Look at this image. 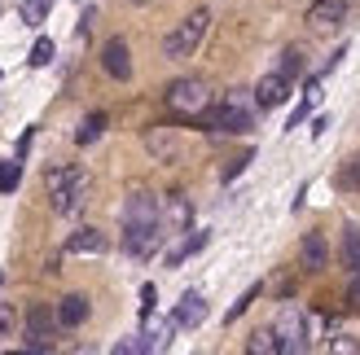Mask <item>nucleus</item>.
I'll return each mask as SVG.
<instances>
[{
	"label": "nucleus",
	"mask_w": 360,
	"mask_h": 355,
	"mask_svg": "<svg viewBox=\"0 0 360 355\" xmlns=\"http://www.w3.org/2000/svg\"><path fill=\"white\" fill-rule=\"evenodd\" d=\"M44 189H49V206L58 210V215H75V210L88 202V171L70 167V163H58V167H49Z\"/></svg>",
	"instance_id": "1"
},
{
	"label": "nucleus",
	"mask_w": 360,
	"mask_h": 355,
	"mask_svg": "<svg viewBox=\"0 0 360 355\" xmlns=\"http://www.w3.org/2000/svg\"><path fill=\"white\" fill-rule=\"evenodd\" d=\"M207 31H211V13L207 9H193L189 18H180V22L163 35V58H172V62L193 58L198 44L207 40Z\"/></svg>",
	"instance_id": "2"
},
{
	"label": "nucleus",
	"mask_w": 360,
	"mask_h": 355,
	"mask_svg": "<svg viewBox=\"0 0 360 355\" xmlns=\"http://www.w3.org/2000/svg\"><path fill=\"white\" fill-rule=\"evenodd\" d=\"M163 105L176 119H202L207 105H211V88L202 79H172L167 93H163Z\"/></svg>",
	"instance_id": "3"
},
{
	"label": "nucleus",
	"mask_w": 360,
	"mask_h": 355,
	"mask_svg": "<svg viewBox=\"0 0 360 355\" xmlns=\"http://www.w3.org/2000/svg\"><path fill=\"white\" fill-rule=\"evenodd\" d=\"M273 329H277V347H281V355H299V351H308V316H303V307L285 303Z\"/></svg>",
	"instance_id": "4"
},
{
	"label": "nucleus",
	"mask_w": 360,
	"mask_h": 355,
	"mask_svg": "<svg viewBox=\"0 0 360 355\" xmlns=\"http://www.w3.org/2000/svg\"><path fill=\"white\" fill-rule=\"evenodd\" d=\"M58 312L49 303H31L27 307V351H53V333H58Z\"/></svg>",
	"instance_id": "5"
},
{
	"label": "nucleus",
	"mask_w": 360,
	"mask_h": 355,
	"mask_svg": "<svg viewBox=\"0 0 360 355\" xmlns=\"http://www.w3.org/2000/svg\"><path fill=\"white\" fill-rule=\"evenodd\" d=\"M202 123L211 132H250V110L242 97H224L220 105H207Z\"/></svg>",
	"instance_id": "6"
},
{
	"label": "nucleus",
	"mask_w": 360,
	"mask_h": 355,
	"mask_svg": "<svg viewBox=\"0 0 360 355\" xmlns=\"http://www.w3.org/2000/svg\"><path fill=\"white\" fill-rule=\"evenodd\" d=\"M163 224L150 220V224H123V250H128L132 259H150L158 250V241H163Z\"/></svg>",
	"instance_id": "7"
},
{
	"label": "nucleus",
	"mask_w": 360,
	"mask_h": 355,
	"mask_svg": "<svg viewBox=\"0 0 360 355\" xmlns=\"http://www.w3.org/2000/svg\"><path fill=\"white\" fill-rule=\"evenodd\" d=\"M158 220H163V233H189V220H193V206L185 193H167L158 202Z\"/></svg>",
	"instance_id": "8"
},
{
	"label": "nucleus",
	"mask_w": 360,
	"mask_h": 355,
	"mask_svg": "<svg viewBox=\"0 0 360 355\" xmlns=\"http://www.w3.org/2000/svg\"><path fill=\"white\" fill-rule=\"evenodd\" d=\"M101 70L110 79H132V48H128V40H105V48H101Z\"/></svg>",
	"instance_id": "9"
},
{
	"label": "nucleus",
	"mask_w": 360,
	"mask_h": 355,
	"mask_svg": "<svg viewBox=\"0 0 360 355\" xmlns=\"http://www.w3.org/2000/svg\"><path fill=\"white\" fill-rule=\"evenodd\" d=\"M290 75H281V70H273V75H264L259 88H255V101L264 105V110H273V105H281L285 97H290Z\"/></svg>",
	"instance_id": "10"
},
{
	"label": "nucleus",
	"mask_w": 360,
	"mask_h": 355,
	"mask_svg": "<svg viewBox=\"0 0 360 355\" xmlns=\"http://www.w3.org/2000/svg\"><path fill=\"white\" fill-rule=\"evenodd\" d=\"M299 263H303V272H326V263H330V246L321 233H308L299 246Z\"/></svg>",
	"instance_id": "11"
},
{
	"label": "nucleus",
	"mask_w": 360,
	"mask_h": 355,
	"mask_svg": "<svg viewBox=\"0 0 360 355\" xmlns=\"http://www.w3.org/2000/svg\"><path fill=\"white\" fill-rule=\"evenodd\" d=\"M347 18V0H312V9H308V22L316 27V31H330V27H338Z\"/></svg>",
	"instance_id": "12"
},
{
	"label": "nucleus",
	"mask_w": 360,
	"mask_h": 355,
	"mask_svg": "<svg viewBox=\"0 0 360 355\" xmlns=\"http://www.w3.org/2000/svg\"><path fill=\"white\" fill-rule=\"evenodd\" d=\"M146 149L158 158V163H176V158H180V140H176L172 128H150L146 132Z\"/></svg>",
	"instance_id": "13"
},
{
	"label": "nucleus",
	"mask_w": 360,
	"mask_h": 355,
	"mask_svg": "<svg viewBox=\"0 0 360 355\" xmlns=\"http://www.w3.org/2000/svg\"><path fill=\"white\" fill-rule=\"evenodd\" d=\"M202 321H207V298L198 294V290H189V294L176 303V325H180V329H198Z\"/></svg>",
	"instance_id": "14"
},
{
	"label": "nucleus",
	"mask_w": 360,
	"mask_h": 355,
	"mask_svg": "<svg viewBox=\"0 0 360 355\" xmlns=\"http://www.w3.org/2000/svg\"><path fill=\"white\" fill-rule=\"evenodd\" d=\"M88 312H93V307H88L84 294H66L62 303H58V321H62L66 329H79V325L88 321Z\"/></svg>",
	"instance_id": "15"
},
{
	"label": "nucleus",
	"mask_w": 360,
	"mask_h": 355,
	"mask_svg": "<svg viewBox=\"0 0 360 355\" xmlns=\"http://www.w3.org/2000/svg\"><path fill=\"white\" fill-rule=\"evenodd\" d=\"M66 255H105V237L97 228H79V233H70Z\"/></svg>",
	"instance_id": "16"
},
{
	"label": "nucleus",
	"mask_w": 360,
	"mask_h": 355,
	"mask_svg": "<svg viewBox=\"0 0 360 355\" xmlns=\"http://www.w3.org/2000/svg\"><path fill=\"white\" fill-rule=\"evenodd\" d=\"M334 189L338 193H360V154H352L347 163L334 171Z\"/></svg>",
	"instance_id": "17"
},
{
	"label": "nucleus",
	"mask_w": 360,
	"mask_h": 355,
	"mask_svg": "<svg viewBox=\"0 0 360 355\" xmlns=\"http://www.w3.org/2000/svg\"><path fill=\"white\" fill-rule=\"evenodd\" d=\"M246 351L250 355H277L281 347H277V329H255L250 333V342H246Z\"/></svg>",
	"instance_id": "18"
},
{
	"label": "nucleus",
	"mask_w": 360,
	"mask_h": 355,
	"mask_svg": "<svg viewBox=\"0 0 360 355\" xmlns=\"http://www.w3.org/2000/svg\"><path fill=\"white\" fill-rule=\"evenodd\" d=\"M49 9H53V0H22V5H18V18H22L27 27H40L49 18Z\"/></svg>",
	"instance_id": "19"
},
{
	"label": "nucleus",
	"mask_w": 360,
	"mask_h": 355,
	"mask_svg": "<svg viewBox=\"0 0 360 355\" xmlns=\"http://www.w3.org/2000/svg\"><path fill=\"white\" fill-rule=\"evenodd\" d=\"M343 259H347V268H360V228L356 224L343 228Z\"/></svg>",
	"instance_id": "20"
},
{
	"label": "nucleus",
	"mask_w": 360,
	"mask_h": 355,
	"mask_svg": "<svg viewBox=\"0 0 360 355\" xmlns=\"http://www.w3.org/2000/svg\"><path fill=\"white\" fill-rule=\"evenodd\" d=\"M105 132V114H88L84 123H79V132H75V140L79 145H93V140Z\"/></svg>",
	"instance_id": "21"
},
{
	"label": "nucleus",
	"mask_w": 360,
	"mask_h": 355,
	"mask_svg": "<svg viewBox=\"0 0 360 355\" xmlns=\"http://www.w3.org/2000/svg\"><path fill=\"white\" fill-rule=\"evenodd\" d=\"M202 246H207V233H193V237H185V241H180L176 246V250L167 255V263H172V268H176V263H185L193 250H202Z\"/></svg>",
	"instance_id": "22"
},
{
	"label": "nucleus",
	"mask_w": 360,
	"mask_h": 355,
	"mask_svg": "<svg viewBox=\"0 0 360 355\" xmlns=\"http://www.w3.org/2000/svg\"><path fill=\"white\" fill-rule=\"evenodd\" d=\"M18 325H22V316H18V307H13V303H0V342H5V338H13V333H18Z\"/></svg>",
	"instance_id": "23"
},
{
	"label": "nucleus",
	"mask_w": 360,
	"mask_h": 355,
	"mask_svg": "<svg viewBox=\"0 0 360 355\" xmlns=\"http://www.w3.org/2000/svg\"><path fill=\"white\" fill-rule=\"evenodd\" d=\"M22 185V163H0V193H13Z\"/></svg>",
	"instance_id": "24"
},
{
	"label": "nucleus",
	"mask_w": 360,
	"mask_h": 355,
	"mask_svg": "<svg viewBox=\"0 0 360 355\" xmlns=\"http://www.w3.org/2000/svg\"><path fill=\"white\" fill-rule=\"evenodd\" d=\"M53 53H58V48H53V40H49V35H40V40L31 44V66H49Z\"/></svg>",
	"instance_id": "25"
},
{
	"label": "nucleus",
	"mask_w": 360,
	"mask_h": 355,
	"mask_svg": "<svg viewBox=\"0 0 360 355\" xmlns=\"http://www.w3.org/2000/svg\"><path fill=\"white\" fill-rule=\"evenodd\" d=\"M299 70H303V53H299V48H285V53H281V75L295 79Z\"/></svg>",
	"instance_id": "26"
},
{
	"label": "nucleus",
	"mask_w": 360,
	"mask_h": 355,
	"mask_svg": "<svg viewBox=\"0 0 360 355\" xmlns=\"http://www.w3.org/2000/svg\"><path fill=\"white\" fill-rule=\"evenodd\" d=\"M255 298H259V286H250V290H246V294L238 298V303H233V307H229V316H224V321L233 325V321H238V316H242V312H246L250 303H255Z\"/></svg>",
	"instance_id": "27"
},
{
	"label": "nucleus",
	"mask_w": 360,
	"mask_h": 355,
	"mask_svg": "<svg viewBox=\"0 0 360 355\" xmlns=\"http://www.w3.org/2000/svg\"><path fill=\"white\" fill-rule=\"evenodd\" d=\"M330 351L338 355V351H343V355H356L360 351V342L356 338H347V333H338V338H330Z\"/></svg>",
	"instance_id": "28"
},
{
	"label": "nucleus",
	"mask_w": 360,
	"mask_h": 355,
	"mask_svg": "<svg viewBox=\"0 0 360 355\" xmlns=\"http://www.w3.org/2000/svg\"><path fill=\"white\" fill-rule=\"evenodd\" d=\"M246 163H255V154H238V158H233V163L224 167V180H233V175H242V171H246Z\"/></svg>",
	"instance_id": "29"
},
{
	"label": "nucleus",
	"mask_w": 360,
	"mask_h": 355,
	"mask_svg": "<svg viewBox=\"0 0 360 355\" xmlns=\"http://www.w3.org/2000/svg\"><path fill=\"white\" fill-rule=\"evenodd\" d=\"M154 303H158V290H154V286H141V316H150Z\"/></svg>",
	"instance_id": "30"
},
{
	"label": "nucleus",
	"mask_w": 360,
	"mask_h": 355,
	"mask_svg": "<svg viewBox=\"0 0 360 355\" xmlns=\"http://www.w3.org/2000/svg\"><path fill=\"white\" fill-rule=\"evenodd\" d=\"M347 303H352V307L360 312V276H356V281H352V286H347Z\"/></svg>",
	"instance_id": "31"
},
{
	"label": "nucleus",
	"mask_w": 360,
	"mask_h": 355,
	"mask_svg": "<svg viewBox=\"0 0 360 355\" xmlns=\"http://www.w3.org/2000/svg\"><path fill=\"white\" fill-rule=\"evenodd\" d=\"M132 5H150V0H132Z\"/></svg>",
	"instance_id": "32"
},
{
	"label": "nucleus",
	"mask_w": 360,
	"mask_h": 355,
	"mask_svg": "<svg viewBox=\"0 0 360 355\" xmlns=\"http://www.w3.org/2000/svg\"><path fill=\"white\" fill-rule=\"evenodd\" d=\"M0 286H5V272H0Z\"/></svg>",
	"instance_id": "33"
}]
</instances>
